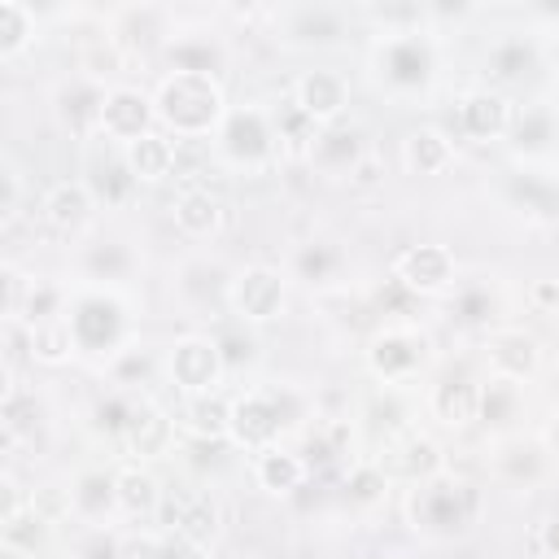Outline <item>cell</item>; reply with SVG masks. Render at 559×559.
Returning <instances> with one entry per match:
<instances>
[{
	"mask_svg": "<svg viewBox=\"0 0 559 559\" xmlns=\"http://www.w3.org/2000/svg\"><path fill=\"white\" fill-rule=\"evenodd\" d=\"M170 223L183 240L192 245H205V240H218L223 227H227V205L218 192L201 188V183H183L170 201Z\"/></svg>",
	"mask_w": 559,
	"mask_h": 559,
	"instance_id": "8d00e7d4",
	"label": "cell"
},
{
	"mask_svg": "<svg viewBox=\"0 0 559 559\" xmlns=\"http://www.w3.org/2000/svg\"><path fill=\"white\" fill-rule=\"evenodd\" d=\"M380 467L393 476V485H419V480H432V476H441V472H450V459H445V445L432 437V432H424V428H406L402 437H393V441H384L380 445Z\"/></svg>",
	"mask_w": 559,
	"mask_h": 559,
	"instance_id": "83f0119b",
	"label": "cell"
},
{
	"mask_svg": "<svg viewBox=\"0 0 559 559\" xmlns=\"http://www.w3.org/2000/svg\"><path fill=\"white\" fill-rule=\"evenodd\" d=\"M393 280L419 297V301H445L454 293V284L463 280V266L454 258L450 245L441 240H415V245H402L393 253Z\"/></svg>",
	"mask_w": 559,
	"mask_h": 559,
	"instance_id": "4fadbf2b",
	"label": "cell"
},
{
	"mask_svg": "<svg viewBox=\"0 0 559 559\" xmlns=\"http://www.w3.org/2000/svg\"><path fill=\"white\" fill-rule=\"evenodd\" d=\"M39 13L26 0H0V61L17 66L39 44Z\"/></svg>",
	"mask_w": 559,
	"mask_h": 559,
	"instance_id": "bcb514c9",
	"label": "cell"
},
{
	"mask_svg": "<svg viewBox=\"0 0 559 559\" xmlns=\"http://www.w3.org/2000/svg\"><path fill=\"white\" fill-rule=\"evenodd\" d=\"M231 275H236V266H227L218 253H188L170 271V297L192 319H223Z\"/></svg>",
	"mask_w": 559,
	"mask_h": 559,
	"instance_id": "7c38bea8",
	"label": "cell"
},
{
	"mask_svg": "<svg viewBox=\"0 0 559 559\" xmlns=\"http://www.w3.org/2000/svg\"><path fill=\"white\" fill-rule=\"evenodd\" d=\"M162 70H179V74H210L223 79V70L231 66V48L223 35L205 31V26H179L170 35V44L162 48Z\"/></svg>",
	"mask_w": 559,
	"mask_h": 559,
	"instance_id": "4dcf8cb0",
	"label": "cell"
},
{
	"mask_svg": "<svg viewBox=\"0 0 559 559\" xmlns=\"http://www.w3.org/2000/svg\"><path fill=\"white\" fill-rule=\"evenodd\" d=\"M275 114V135H280V157L284 162H306L310 157V148H314V135H319V127L293 105V100H284L280 109H271Z\"/></svg>",
	"mask_w": 559,
	"mask_h": 559,
	"instance_id": "f907efd6",
	"label": "cell"
},
{
	"mask_svg": "<svg viewBox=\"0 0 559 559\" xmlns=\"http://www.w3.org/2000/svg\"><path fill=\"white\" fill-rule=\"evenodd\" d=\"M528 306L533 310H559V280H533L528 284Z\"/></svg>",
	"mask_w": 559,
	"mask_h": 559,
	"instance_id": "db71d44e",
	"label": "cell"
},
{
	"mask_svg": "<svg viewBox=\"0 0 559 559\" xmlns=\"http://www.w3.org/2000/svg\"><path fill=\"white\" fill-rule=\"evenodd\" d=\"M100 148H92L87 157H83V183L92 188V197H96V205L100 210H109V214H118V210H127L135 197H140V183H135V175L127 170V162H122V148H114V144H105V140H96Z\"/></svg>",
	"mask_w": 559,
	"mask_h": 559,
	"instance_id": "836d02e7",
	"label": "cell"
},
{
	"mask_svg": "<svg viewBox=\"0 0 559 559\" xmlns=\"http://www.w3.org/2000/svg\"><path fill=\"white\" fill-rule=\"evenodd\" d=\"M122 162H127V170L135 175L140 188L166 183V179L179 170V140H170V135L157 127V131H148L144 140L127 144V148H122Z\"/></svg>",
	"mask_w": 559,
	"mask_h": 559,
	"instance_id": "b9f144b4",
	"label": "cell"
},
{
	"mask_svg": "<svg viewBox=\"0 0 559 559\" xmlns=\"http://www.w3.org/2000/svg\"><path fill=\"white\" fill-rule=\"evenodd\" d=\"M210 153H214V166L223 170H236V175H266L271 166H280V135H275V114L245 100V105H231L223 127L214 131L210 140Z\"/></svg>",
	"mask_w": 559,
	"mask_h": 559,
	"instance_id": "ba28073f",
	"label": "cell"
},
{
	"mask_svg": "<svg viewBox=\"0 0 559 559\" xmlns=\"http://www.w3.org/2000/svg\"><path fill=\"white\" fill-rule=\"evenodd\" d=\"M148 131H157V109H153V87L140 83H109L105 87V105H100V131L96 140L127 148L135 140H144Z\"/></svg>",
	"mask_w": 559,
	"mask_h": 559,
	"instance_id": "ffe728a7",
	"label": "cell"
},
{
	"mask_svg": "<svg viewBox=\"0 0 559 559\" xmlns=\"http://www.w3.org/2000/svg\"><path fill=\"white\" fill-rule=\"evenodd\" d=\"M0 179H4V192H0V223L13 227V223L22 218V188H26V183H22V170H17L9 157L0 162Z\"/></svg>",
	"mask_w": 559,
	"mask_h": 559,
	"instance_id": "f5cc1de1",
	"label": "cell"
},
{
	"mask_svg": "<svg viewBox=\"0 0 559 559\" xmlns=\"http://www.w3.org/2000/svg\"><path fill=\"white\" fill-rule=\"evenodd\" d=\"M511 122H515V96H507L489 83L463 87L454 100V131L467 144H480V148L502 144L511 135Z\"/></svg>",
	"mask_w": 559,
	"mask_h": 559,
	"instance_id": "ac0fdd59",
	"label": "cell"
},
{
	"mask_svg": "<svg viewBox=\"0 0 559 559\" xmlns=\"http://www.w3.org/2000/svg\"><path fill=\"white\" fill-rule=\"evenodd\" d=\"M100 22H105L109 39L118 44V52L127 61L162 57V48L170 44V35L179 31L175 13L162 9V4H122V9H109Z\"/></svg>",
	"mask_w": 559,
	"mask_h": 559,
	"instance_id": "9a60e30c",
	"label": "cell"
},
{
	"mask_svg": "<svg viewBox=\"0 0 559 559\" xmlns=\"http://www.w3.org/2000/svg\"><path fill=\"white\" fill-rule=\"evenodd\" d=\"M507 144H511L515 166H559V114L550 96H533L515 105Z\"/></svg>",
	"mask_w": 559,
	"mask_h": 559,
	"instance_id": "cb8c5ba5",
	"label": "cell"
},
{
	"mask_svg": "<svg viewBox=\"0 0 559 559\" xmlns=\"http://www.w3.org/2000/svg\"><path fill=\"white\" fill-rule=\"evenodd\" d=\"M480 358L489 376L515 380V384H533L542 376L546 349L537 341V332H528L524 323H498L480 336Z\"/></svg>",
	"mask_w": 559,
	"mask_h": 559,
	"instance_id": "44dd1931",
	"label": "cell"
},
{
	"mask_svg": "<svg viewBox=\"0 0 559 559\" xmlns=\"http://www.w3.org/2000/svg\"><path fill=\"white\" fill-rule=\"evenodd\" d=\"M100 376L109 380V389H122V393H148L157 380H166L162 376V354L153 345H144V341H135L131 349H122Z\"/></svg>",
	"mask_w": 559,
	"mask_h": 559,
	"instance_id": "ee69618b",
	"label": "cell"
},
{
	"mask_svg": "<svg viewBox=\"0 0 559 559\" xmlns=\"http://www.w3.org/2000/svg\"><path fill=\"white\" fill-rule=\"evenodd\" d=\"M288 288H293V280H288L284 266H275V262H245L231 275L227 314L236 323H249V328H271L288 310Z\"/></svg>",
	"mask_w": 559,
	"mask_h": 559,
	"instance_id": "8fae6325",
	"label": "cell"
},
{
	"mask_svg": "<svg viewBox=\"0 0 559 559\" xmlns=\"http://www.w3.org/2000/svg\"><path fill=\"white\" fill-rule=\"evenodd\" d=\"M114 489H118V511H122V524H135V528H148L162 520V507H166V489L157 480V472L148 463H135V459H118L114 463Z\"/></svg>",
	"mask_w": 559,
	"mask_h": 559,
	"instance_id": "d6a6232c",
	"label": "cell"
},
{
	"mask_svg": "<svg viewBox=\"0 0 559 559\" xmlns=\"http://www.w3.org/2000/svg\"><path fill=\"white\" fill-rule=\"evenodd\" d=\"M310 419V402L280 380L266 384H249L240 393H231V424H227V445L258 454L280 445L288 432H306Z\"/></svg>",
	"mask_w": 559,
	"mask_h": 559,
	"instance_id": "277c9868",
	"label": "cell"
},
{
	"mask_svg": "<svg viewBox=\"0 0 559 559\" xmlns=\"http://www.w3.org/2000/svg\"><path fill=\"white\" fill-rule=\"evenodd\" d=\"M140 271H144L140 249L127 236H118V231H92V236L79 240V253H74V280L79 284L131 293L135 280H140Z\"/></svg>",
	"mask_w": 559,
	"mask_h": 559,
	"instance_id": "5bb4252c",
	"label": "cell"
},
{
	"mask_svg": "<svg viewBox=\"0 0 559 559\" xmlns=\"http://www.w3.org/2000/svg\"><path fill=\"white\" fill-rule=\"evenodd\" d=\"M397 157H402V170H406L411 179H437V175L454 170V162H459V140H454L445 127H437V122H419V127H411V131L402 135Z\"/></svg>",
	"mask_w": 559,
	"mask_h": 559,
	"instance_id": "d590c367",
	"label": "cell"
},
{
	"mask_svg": "<svg viewBox=\"0 0 559 559\" xmlns=\"http://www.w3.org/2000/svg\"><path fill=\"white\" fill-rule=\"evenodd\" d=\"M249 472H253V485H258L266 498H297V493L314 480L310 463H306L301 450L288 445V441L249 454Z\"/></svg>",
	"mask_w": 559,
	"mask_h": 559,
	"instance_id": "74e56055",
	"label": "cell"
},
{
	"mask_svg": "<svg viewBox=\"0 0 559 559\" xmlns=\"http://www.w3.org/2000/svg\"><path fill=\"white\" fill-rule=\"evenodd\" d=\"M135 397H140V393L105 389V393L92 402V411H87V428H92L100 441H109V445L118 450V441H122V432H127V419H131V406H135Z\"/></svg>",
	"mask_w": 559,
	"mask_h": 559,
	"instance_id": "681fc988",
	"label": "cell"
},
{
	"mask_svg": "<svg viewBox=\"0 0 559 559\" xmlns=\"http://www.w3.org/2000/svg\"><path fill=\"white\" fill-rule=\"evenodd\" d=\"M524 406H528V402H524V384L502 380V376H485V380H480V406H476V424H480L489 437L520 432Z\"/></svg>",
	"mask_w": 559,
	"mask_h": 559,
	"instance_id": "ab89813d",
	"label": "cell"
},
{
	"mask_svg": "<svg viewBox=\"0 0 559 559\" xmlns=\"http://www.w3.org/2000/svg\"><path fill=\"white\" fill-rule=\"evenodd\" d=\"M70 559H122V528H92V533H83Z\"/></svg>",
	"mask_w": 559,
	"mask_h": 559,
	"instance_id": "816d5d0a",
	"label": "cell"
},
{
	"mask_svg": "<svg viewBox=\"0 0 559 559\" xmlns=\"http://www.w3.org/2000/svg\"><path fill=\"white\" fill-rule=\"evenodd\" d=\"M157 528L183 537L188 546H197L201 555H210L223 542V502L210 489H183L175 498H166Z\"/></svg>",
	"mask_w": 559,
	"mask_h": 559,
	"instance_id": "603a6c76",
	"label": "cell"
},
{
	"mask_svg": "<svg viewBox=\"0 0 559 559\" xmlns=\"http://www.w3.org/2000/svg\"><path fill=\"white\" fill-rule=\"evenodd\" d=\"M288 100L314 122V127H336L349 118V105H354V92H349V79L341 70H328V66H310V70H297L293 83H288Z\"/></svg>",
	"mask_w": 559,
	"mask_h": 559,
	"instance_id": "d4e9b609",
	"label": "cell"
},
{
	"mask_svg": "<svg viewBox=\"0 0 559 559\" xmlns=\"http://www.w3.org/2000/svg\"><path fill=\"white\" fill-rule=\"evenodd\" d=\"M542 70L559 83V31H542Z\"/></svg>",
	"mask_w": 559,
	"mask_h": 559,
	"instance_id": "9f6ffc18",
	"label": "cell"
},
{
	"mask_svg": "<svg viewBox=\"0 0 559 559\" xmlns=\"http://www.w3.org/2000/svg\"><path fill=\"white\" fill-rule=\"evenodd\" d=\"M393 489H397V485H393V476L380 467L376 454H358V459L341 472V498H345L354 511H362V515H367V511H380Z\"/></svg>",
	"mask_w": 559,
	"mask_h": 559,
	"instance_id": "7bdbcfd3",
	"label": "cell"
},
{
	"mask_svg": "<svg viewBox=\"0 0 559 559\" xmlns=\"http://www.w3.org/2000/svg\"><path fill=\"white\" fill-rule=\"evenodd\" d=\"M367 157H371V135H367V127L354 122V118H345V122H336V127H319L306 166H310L319 179H328V183H349Z\"/></svg>",
	"mask_w": 559,
	"mask_h": 559,
	"instance_id": "7402d4cb",
	"label": "cell"
},
{
	"mask_svg": "<svg viewBox=\"0 0 559 559\" xmlns=\"http://www.w3.org/2000/svg\"><path fill=\"white\" fill-rule=\"evenodd\" d=\"M79 362L105 371L122 349H131L140 341V319H135V301L131 293L118 288H96V284H79L70 280V310H66Z\"/></svg>",
	"mask_w": 559,
	"mask_h": 559,
	"instance_id": "3957f363",
	"label": "cell"
},
{
	"mask_svg": "<svg viewBox=\"0 0 559 559\" xmlns=\"http://www.w3.org/2000/svg\"><path fill=\"white\" fill-rule=\"evenodd\" d=\"M162 376L179 397H201V393H223L227 384V362L214 341V332H179L162 349Z\"/></svg>",
	"mask_w": 559,
	"mask_h": 559,
	"instance_id": "30bf717a",
	"label": "cell"
},
{
	"mask_svg": "<svg viewBox=\"0 0 559 559\" xmlns=\"http://www.w3.org/2000/svg\"><path fill=\"white\" fill-rule=\"evenodd\" d=\"M153 109H157V127L170 140L197 144V140H214L231 100H227L223 79L162 70V79L153 83Z\"/></svg>",
	"mask_w": 559,
	"mask_h": 559,
	"instance_id": "5b68a950",
	"label": "cell"
},
{
	"mask_svg": "<svg viewBox=\"0 0 559 559\" xmlns=\"http://www.w3.org/2000/svg\"><path fill=\"white\" fill-rule=\"evenodd\" d=\"M48 542H52V520L39 511L35 498H31L26 507H13V511L0 515V546H13V550H22V555L39 559Z\"/></svg>",
	"mask_w": 559,
	"mask_h": 559,
	"instance_id": "f6af8a7d",
	"label": "cell"
},
{
	"mask_svg": "<svg viewBox=\"0 0 559 559\" xmlns=\"http://www.w3.org/2000/svg\"><path fill=\"white\" fill-rule=\"evenodd\" d=\"M480 70H485V83L489 87H498V92L511 96L515 87H524L528 79L542 74V31H533V26L502 31L480 52Z\"/></svg>",
	"mask_w": 559,
	"mask_h": 559,
	"instance_id": "e0dca14e",
	"label": "cell"
},
{
	"mask_svg": "<svg viewBox=\"0 0 559 559\" xmlns=\"http://www.w3.org/2000/svg\"><path fill=\"white\" fill-rule=\"evenodd\" d=\"M0 559H31V555H22V550H13V546H0Z\"/></svg>",
	"mask_w": 559,
	"mask_h": 559,
	"instance_id": "91938a15",
	"label": "cell"
},
{
	"mask_svg": "<svg viewBox=\"0 0 559 559\" xmlns=\"http://www.w3.org/2000/svg\"><path fill=\"white\" fill-rule=\"evenodd\" d=\"M179 432L197 445H223L227 424H231V397L227 393H201V397H179Z\"/></svg>",
	"mask_w": 559,
	"mask_h": 559,
	"instance_id": "60d3db41",
	"label": "cell"
},
{
	"mask_svg": "<svg viewBox=\"0 0 559 559\" xmlns=\"http://www.w3.org/2000/svg\"><path fill=\"white\" fill-rule=\"evenodd\" d=\"M476 406H480V380L463 367L437 371L424 389V411L450 432H467L476 424Z\"/></svg>",
	"mask_w": 559,
	"mask_h": 559,
	"instance_id": "f546056e",
	"label": "cell"
},
{
	"mask_svg": "<svg viewBox=\"0 0 559 559\" xmlns=\"http://www.w3.org/2000/svg\"><path fill=\"white\" fill-rule=\"evenodd\" d=\"M485 472L493 485L502 489H542L555 480L559 472V459L550 454V445L542 441V432H507V437H489L485 445Z\"/></svg>",
	"mask_w": 559,
	"mask_h": 559,
	"instance_id": "9c48e42d",
	"label": "cell"
},
{
	"mask_svg": "<svg viewBox=\"0 0 559 559\" xmlns=\"http://www.w3.org/2000/svg\"><path fill=\"white\" fill-rule=\"evenodd\" d=\"M550 105H555V114H559V87H555V96H550Z\"/></svg>",
	"mask_w": 559,
	"mask_h": 559,
	"instance_id": "94428289",
	"label": "cell"
},
{
	"mask_svg": "<svg viewBox=\"0 0 559 559\" xmlns=\"http://www.w3.org/2000/svg\"><path fill=\"white\" fill-rule=\"evenodd\" d=\"M100 105H105V83L87 79V74H70L57 83L52 92V114L61 122V131H70V140L92 144L100 131Z\"/></svg>",
	"mask_w": 559,
	"mask_h": 559,
	"instance_id": "1f68e13d",
	"label": "cell"
},
{
	"mask_svg": "<svg viewBox=\"0 0 559 559\" xmlns=\"http://www.w3.org/2000/svg\"><path fill=\"white\" fill-rule=\"evenodd\" d=\"M542 441H546V445H550V454L559 459V406H555V411H550V419L542 424Z\"/></svg>",
	"mask_w": 559,
	"mask_h": 559,
	"instance_id": "680465c9",
	"label": "cell"
},
{
	"mask_svg": "<svg viewBox=\"0 0 559 559\" xmlns=\"http://www.w3.org/2000/svg\"><path fill=\"white\" fill-rule=\"evenodd\" d=\"M284 271H288V280L301 284L306 293L332 297V293H345V288H349L354 262H349V249H345L341 240H332V236H306V240H297V245L288 249Z\"/></svg>",
	"mask_w": 559,
	"mask_h": 559,
	"instance_id": "2e32d148",
	"label": "cell"
},
{
	"mask_svg": "<svg viewBox=\"0 0 559 559\" xmlns=\"http://www.w3.org/2000/svg\"><path fill=\"white\" fill-rule=\"evenodd\" d=\"M485 515V489L480 480L463 476V472H441L432 480H419V485H406L402 493V520L406 528L419 537V542H432V546H450V542H463L476 533Z\"/></svg>",
	"mask_w": 559,
	"mask_h": 559,
	"instance_id": "7a4b0ae2",
	"label": "cell"
},
{
	"mask_svg": "<svg viewBox=\"0 0 559 559\" xmlns=\"http://www.w3.org/2000/svg\"><path fill=\"white\" fill-rule=\"evenodd\" d=\"M537 546H542V555H546V559H559V515H550V520L542 524Z\"/></svg>",
	"mask_w": 559,
	"mask_h": 559,
	"instance_id": "6f0895ef",
	"label": "cell"
},
{
	"mask_svg": "<svg viewBox=\"0 0 559 559\" xmlns=\"http://www.w3.org/2000/svg\"><path fill=\"white\" fill-rule=\"evenodd\" d=\"M218 349H223V362H227V376H240V371H253L258 358H262V341H258V328L249 323H236L231 314L218 319V328H210Z\"/></svg>",
	"mask_w": 559,
	"mask_h": 559,
	"instance_id": "7dc6e473",
	"label": "cell"
},
{
	"mask_svg": "<svg viewBox=\"0 0 559 559\" xmlns=\"http://www.w3.org/2000/svg\"><path fill=\"white\" fill-rule=\"evenodd\" d=\"M262 22L266 35L288 52H336L349 44L358 13L354 4H336V0H288V4H266Z\"/></svg>",
	"mask_w": 559,
	"mask_h": 559,
	"instance_id": "8992f818",
	"label": "cell"
},
{
	"mask_svg": "<svg viewBox=\"0 0 559 559\" xmlns=\"http://www.w3.org/2000/svg\"><path fill=\"white\" fill-rule=\"evenodd\" d=\"M437 349L428 328L411 319H384L367 341H362V367L380 389H411L415 380L428 376Z\"/></svg>",
	"mask_w": 559,
	"mask_h": 559,
	"instance_id": "52a82bcc",
	"label": "cell"
},
{
	"mask_svg": "<svg viewBox=\"0 0 559 559\" xmlns=\"http://www.w3.org/2000/svg\"><path fill=\"white\" fill-rule=\"evenodd\" d=\"M507 314V293H502V280L498 275H472V280H459L454 293L445 297V323L459 328V332H472V336H485L489 328H498Z\"/></svg>",
	"mask_w": 559,
	"mask_h": 559,
	"instance_id": "4316f807",
	"label": "cell"
},
{
	"mask_svg": "<svg viewBox=\"0 0 559 559\" xmlns=\"http://www.w3.org/2000/svg\"><path fill=\"white\" fill-rule=\"evenodd\" d=\"M179 419L175 411H166L153 393H140L127 419V432L118 441V459H135V463H162L175 454L179 445Z\"/></svg>",
	"mask_w": 559,
	"mask_h": 559,
	"instance_id": "d6986e66",
	"label": "cell"
},
{
	"mask_svg": "<svg viewBox=\"0 0 559 559\" xmlns=\"http://www.w3.org/2000/svg\"><path fill=\"white\" fill-rule=\"evenodd\" d=\"M96 214H100V205H96V197H92V188L83 179H57L39 197V218L61 240L92 236L96 231Z\"/></svg>",
	"mask_w": 559,
	"mask_h": 559,
	"instance_id": "f1b7e54d",
	"label": "cell"
},
{
	"mask_svg": "<svg viewBox=\"0 0 559 559\" xmlns=\"http://www.w3.org/2000/svg\"><path fill=\"white\" fill-rule=\"evenodd\" d=\"M502 197L528 223H559V166H515Z\"/></svg>",
	"mask_w": 559,
	"mask_h": 559,
	"instance_id": "e575fe53",
	"label": "cell"
},
{
	"mask_svg": "<svg viewBox=\"0 0 559 559\" xmlns=\"http://www.w3.org/2000/svg\"><path fill=\"white\" fill-rule=\"evenodd\" d=\"M66 515L92 533V528H122L118 511V489H114V467H79L66 485Z\"/></svg>",
	"mask_w": 559,
	"mask_h": 559,
	"instance_id": "484cf974",
	"label": "cell"
},
{
	"mask_svg": "<svg viewBox=\"0 0 559 559\" xmlns=\"http://www.w3.org/2000/svg\"><path fill=\"white\" fill-rule=\"evenodd\" d=\"M48 411L44 397L35 393V384H26L22 376H4L0 384V428H4V445L17 450L26 437H39Z\"/></svg>",
	"mask_w": 559,
	"mask_h": 559,
	"instance_id": "f35d334b",
	"label": "cell"
},
{
	"mask_svg": "<svg viewBox=\"0 0 559 559\" xmlns=\"http://www.w3.org/2000/svg\"><path fill=\"white\" fill-rule=\"evenodd\" d=\"M367 79L393 105H428L441 87V31L376 35L367 44Z\"/></svg>",
	"mask_w": 559,
	"mask_h": 559,
	"instance_id": "6da1fadb",
	"label": "cell"
},
{
	"mask_svg": "<svg viewBox=\"0 0 559 559\" xmlns=\"http://www.w3.org/2000/svg\"><path fill=\"white\" fill-rule=\"evenodd\" d=\"M70 362H79V349H74L70 323H66V319L35 323V328H31V367L61 371V367H70Z\"/></svg>",
	"mask_w": 559,
	"mask_h": 559,
	"instance_id": "c3c4849f",
	"label": "cell"
},
{
	"mask_svg": "<svg viewBox=\"0 0 559 559\" xmlns=\"http://www.w3.org/2000/svg\"><path fill=\"white\" fill-rule=\"evenodd\" d=\"M157 559H205L197 546H188L183 537H175V533H166L162 528V546H157Z\"/></svg>",
	"mask_w": 559,
	"mask_h": 559,
	"instance_id": "11a10c76",
	"label": "cell"
},
{
	"mask_svg": "<svg viewBox=\"0 0 559 559\" xmlns=\"http://www.w3.org/2000/svg\"><path fill=\"white\" fill-rule=\"evenodd\" d=\"M393 559H424V555H393Z\"/></svg>",
	"mask_w": 559,
	"mask_h": 559,
	"instance_id": "6125c7cd",
	"label": "cell"
}]
</instances>
